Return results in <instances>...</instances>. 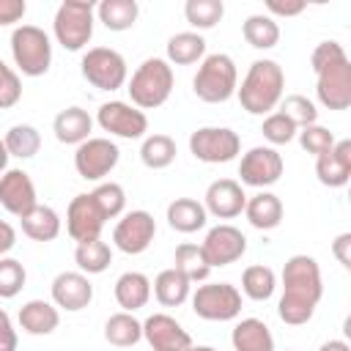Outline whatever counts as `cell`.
Wrapping results in <instances>:
<instances>
[{"label":"cell","mask_w":351,"mask_h":351,"mask_svg":"<svg viewBox=\"0 0 351 351\" xmlns=\"http://www.w3.org/2000/svg\"><path fill=\"white\" fill-rule=\"evenodd\" d=\"M324 296L321 266L313 255H291L282 266V296L277 304V315L288 326H302L313 318L318 302Z\"/></svg>","instance_id":"1"},{"label":"cell","mask_w":351,"mask_h":351,"mask_svg":"<svg viewBox=\"0 0 351 351\" xmlns=\"http://www.w3.org/2000/svg\"><path fill=\"white\" fill-rule=\"evenodd\" d=\"M310 66L315 74V96L326 110H348L351 107V60L340 41H321Z\"/></svg>","instance_id":"2"},{"label":"cell","mask_w":351,"mask_h":351,"mask_svg":"<svg viewBox=\"0 0 351 351\" xmlns=\"http://www.w3.org/2000/svg\"><path fill=\"white\" fill-rule=\"evenodd\" d=\"M285 93V71L277 60L271 58H261L252 60V66L247 69L241 85L236 88V96L241 101V107L250 115H269L280 107Z\"/></svg>","instance_id":"3"},{"label":"cell","mask_w":351,"mask_h":351,"mask_svg":"<svg viewBox=\"0 0 351 351\" xmlns=\"http://www.w3.org/2000/svg\"><path fill=\"white\" fill-rule=\"evenodd\" d=\"M173 82L176 74L165 58H145L129 80V104H134L137 110H156L170 99Z\"/></svg>","instance_id":"4"},{"label":"cell","mask_w":351,"mask_h":351,"mask_svg":"<svg viewBox=\"0 0 351 351\" xmlns=\"http://www.w3.org/2000/svg\"><path fill=\"white\" fill-rule=\"evenodd\" d=\"M239 88V69L230 55L214 52L206 55L197 66V74L192 80V90L206 104H222L228 101Z\"/></svg>","instance_id":"5"},{"label":"cell","mask_w":351,"mask_h":351,"mask_svg":"<svg viewBox=\"0 0 351 351\" xmlns=\"http://www.w3.org/2000/svg\"><path fill=\"white\" fill-rule=\"evenodd\" d=\"M96 5L90 0H63L52 19V33L58 44L69 52H80L93 38Z\"/></svg>","instance_id":"6"},{"label":"cell","mask_w":351,"mask_h":351,"mask_svg":"<svg viewBox=\"0 0 351 351\" xmlns=\"http://www.w3.org/2000/svg\"><path fill=\"white\" fill-rule=\"evenodd\" d=\"M11 58L19 74L41 77L49 71L52 63V41L36 25H19L11 33Z\"/></svg>","instance_id":"7"},{"label":"cell","mask_w":351,"mask_h":351,"mask_svg":"<svg viewBox=\"0 0 351 351\" xmlns=\"http://www.w3.org/2000/svg\"><path fill=\"white\" fill-rule=\"evenodd\" d=\"M80 71L99 90H118V88H123V82L129 77L123 55L118 49H110V47L88 49L80 60Z\"/></svg>","instance_id":"8"},{"label":"cell","mask_w":351,"mask_h":351,"mask_svg":"<svg viewBox=\"0 0 351 351\" xmlns=\"http://www.w3.org/2000/svg\"><path fill=\"white\" fill-rule=\"evenodd\" d=\"M189 151L197 162L225 165L239 156L241 137L228 126H200L189 134Z\"/></svg>","instance_id":"9"},{"label":"cell","mask_w":351,"mask_h":351,"mask_svg":"<svg viewBox=\"0 0 351 351\" xmlns=\"http://www.w3.org/2000/svg\"><path fill=\"white\" fill-rule=\"evenodd\" d=\"M192 310L203 321H233L241 313V291L230 282H206L192 293Z\"/></svg>","instance_id":"10"},{"label":"cell","mask_w":351,"mask_h":351,"mask_svg":"<svg viewBox=\"0 0 351 351\" xmlns=\"http://www.w3.org/2000/svg\"><path fill=\"white\" fill-rule=\"evenodd\" d=\"M118 159L121 151L110 137H88L74 151V170L85 181H101L115 170Z\"/></svg>","instance_id":"11"},{"label":"cell","mask_w":351,"mask_h":351,"mask_svg":"<svg viewBox=\"0 0 351 351\" xmlns=\"http://www.w3.org/2000/svg\"><path fill=\"white\" fill-rule=\"evenodd\" d=\"M96 123L101 132L123 140H140L148 132V115L129 101H104L96 112Z\"/></svg>","instance_id":"12"},{"label":"cell","mask_w":351,"mask_h":351,"mask_svg":"<svg viewBox=\"0 0 351 351\" xmlns=\"http://www.w3.org/2000/svg\"><path fill=\"white\" fill-rule=\"evenodd\" d=\"M154 236H156V222H154V214H148L145 208L121 214V219L112 228V244L126 255L145 252L154 244Z\"/></svg>","instance_id":"13"},{"label":"cell","mask_w":351,"mask_h":351,"mask_svg":"<svg viewBox=\"0 0 351 351\" xmlns=\"http://www.w3.org/2000/svg\"><path fill=\"white\" fill-rule=\"evenodd\" d=\"M285 165H282V156L277 148L271 145H255L250 148L241 162H239V176H241V184L247 186H255V189H266L271 184L280 181Z\"/></svg>","instance_id":"14"},{"label":"cell","mask_w":351,"mask_h":351,"mask_svg":"<svg viewBox=\"0 0 351 351\" xmlns=\"http://www.w3.org/2000/svg\"><path fill=\"white\" fill-rule=\"evenodd\" d=\"M200 250H203L206 263H208L211 269L230 266V263H236V261L247 252V236H244L236 225L222 222V225H214V228L206 233Z\"/></svg>","instance_id":"15"},{"label":"cell","mask_w":351,"mask_h":351,"mask_svg":"<svg viewBox=\"0 0 351 351\" xmlns=\"http://www.w3.org/2000/svg\"><path fill=\"white\" fill-rule=\"evenodd\" d=\"M0 206L14 214L16 219L27 217L36 206H38V195H36V184L33 178L19 170V167H11L0 176Z\"/></svg>","instance_id":"16"},{"label":"cell","mask_w":351,"mask_h":351,"mask_svg":"<svg viewBox=\"0 0 351 351\" xmlns=\"http://www.w3.org/2000/svg\"><path fill=\"white\" fill-rule=\"evenodd\" d=\"M104 214L99 211L96 200L90 197V192L71 197L69 208H66V230L69 236L80 244V241H90V239H101L104 230Z\"/></svg>","instance_id":"17"},{"label":"cell","mask_w":351,"mask_h":351,"mask_svg":"<svg viewBox=\"0 0 351 351\" xmlns=\"http://www.w3.org/2000/svg\"><path fill=\"white\" fill-rule=\"evenodd\" d=\"M143 337L154 351H186L192 335L167 313H154L143 321Z\"/></svg>","instance_id":"18"},{"label":"cell","mask_w":351,"mask_h":351,"mask_svg":"<svg viewBox=\"0 0 351 351\" xmlns=\"http://www.w3.org/2000/svg\"><path fill=\"white\" fill-rule=\"evenodd\" d=\"M93 302V285L82 271H60L52 280V304L66 313H80Z\"/></svg>","instance_id":"19"},{"label":"cell","mask_w":351,"mask_h":351,"mask_svg":"<svg viewBox=\"0 0 351 351\" xmlns=\"http://www.w3.org/2000/svg\"><path fill=\"white\" fill-rule=\"evenodd\" d=\"M244 203H247V195L241 189L239 181L233 178H217L208 184L206 195H203V208L206 214L217 217V219H233L244 211Z\"/></svg>","instance_id":"20"},{"label":"cell","mask_w":351,"mask_h":351,"mask_svg":"<svg viewBox=\"0 0 351 351\" xmlns=\"http://www.w3.org/2000/svg\"><path fill=\"white\" fill-rule=\"evenodd\" d=\"M315 176L324 186L340 189L351 181V140H335V145L315 156Z\"/></svg>","instance_id":"21"},{"label":"cell","mask_w":351,"mask_h":351,"mask_svg":"<svg viewBox=\"0 0 351 351\" xmlns=\"http://www.w3.org/2000/svg\"><path fill=\"white\" fill-rule=\"evenodd\" d=\"M52 132H55L58 143H63V145H80V143H85L90 137L93 118L82 107H66V110H60L55 115Z\"/></svg>","instance_id":"22"},{"label":"cell","mask_w":351,"mask_h":351,"mask_svg":"<svg viewBox=\"0 0 351 351\" xmlns=\"http://www.w3.org/2000/svg\"><path fill=\"white\" fill-rule=\"evenodd\" d=\"M282 214H285L282 200L274 192H266V189L247 197V203H244V217L258 230H274L282 222Z\"/></svg>","instance_id":"23"},{"label":"cell","mask_w":351,"mask_h":351,"mask_svg":"<svg viewBox=\"0 0 351 351\" xmlns=\"http://www.w3.org/2000/svg\"><path fill=\"white\" fill-rule=\"evenodd\" d=\"M60 324V310L47 299H30L19 307V326L27 335H52Z\"/></svg>","instance_id":"24"},{"label":"cell","mask_w":351,"mask_h":351,"mask_svg":"<svg viewBox=\"0 0 351 351\" xmlns=\"http://www.w3.org/2000/svg\"><path fill=\"white\" fill-rule=\"evenodd\" d=\"M151 299V280L143 271H123L115 280V302L123 313H134L145 307Z\"/></svg>","instance_id":"25"},{"label":"cell","mask_w":351,"mask_h":351,"mask_svg":"<svg viewBox=\"0 0 351 351\" xmlns=\"http://www.w3.org/2000/svg\"><path fill=\"white\" fill-rule=\"evenodd\" d=\"M233 351H274V335L261 318H241L230 332Z\"/></svg>","instance_id":"26"},{"label":"cell","mask_w":351,"mask_h":351,"mask_svg":"<svg viewBox=\"0 0 351 351\" xmlns=\"http://www.w3.org/2000/svg\"><path fill=\"white\" fill-rule=\"evenodd\" d=\"M206 222H208V214L203 203L195 197H176L167 206V225L178 233H197L200 228H206Z\"/></svg>","instance_id":"27"},{"label":"cell","mask_w":351,"mask_h":351,"mask_svg":"<svg viewBox=\"0 0 351 351\" xmlns=\"http://www.w3.org/2000/svg\"><path fill=\"white\" fill-rule=\"evenodd\" d=\"M151 291H154V296H156V302H159L162 307H178V304H184V302L189 299L192 282H189L181 271H176V269L170 266V269H165V271H159V274L154 277Z\"/></svg>","instance_id":"28"},{"label":"cell","mask_w":351,"mask_h":351,"mask_svg":"<svg viewBox=\"0 0 351 351\" xmlns=\"http://www.w3.org/2000/svg\"><path fill=\"white\" fill-rule=\"evenodd\" d=\"M165 52H167L165 60L170 66H192V63H200L206 58V38L195 30H184V33L170 36Z\"/></svg>","instance_id":"29"},{"label":"cell","mask_w":351,"mask_h":351,"mask_svg":"<svg viewBox=\"0 0 351 351\" xmlns=\"http://www.w3.org/2000/svg\"><path fill=\"white\" fill-rule=\"evenodd\" d=\"M140 16V5L137 0H101L96 5V19L112 30V33H123L129 30Z\"/></svg>","instance_id":"30"},{"label":"cell","mask_w":351,"mask_h":351,"mask_svg":"<svg viewBox=\"0 0 351 351\" xmlns=\"http://www.w3.org/2000/svg\"><path fill=\"white\" fill-rule=\"evenodd\" d=\"M22 222V233L27 236V239H33V241H52V239H58V233H60V217H58V211L52 208V206H36L27 217H22L19 219Z\"/></svg>","instance_id":"31"},{"label":"cell","mask_w":351,"mask_h":351,"mask_svg":"<svg viewBox=\"0 0 351 351\" xmlns=\"http://www.w3.org/2000/svg\"><path fill=\"white\" fill-rule=\"evenodd\" d=\"M104 340L110 346H118V348H129V346H137L143 340V324L132 315V313H112L104 324Z\"/></svg>","instance_id":"32"},{"label":"cell","mask_w":351,"mask_h":351,"mask_svg":"<svg viewBox=\"0 0 351 351\" xmlns=\"http://www.w3.org/2000/svg\"><path fill=\"white\" fill-rule=\"evenodd\" d=\"M241 33H244V41L255 49H271L280 41V25L269 14H250L241 25Z\"/></svg>","instance_id":"33"},{"label":"cell","mask_w":351,"mask_h":351,"mask_svg":"<svg viewBox=\"0 0 351 351\" xmlns=\"http://www.w3.org/2000/svg\"><path fill=\"white\" fill-rule=\"evenodd\" d=\"M176 140L170 134H145L140 145V162L148 170H165L176 162Z\"/></svg>","instance_id":"34"},{"label":"cell","mask_w":351,"mask_h":351,"mask_svg":"<svg viewBox=\"0 0 351 351\" xmlns=\"http://www.w3.org/2000/svg\"><path fill=\"white\" fill-rule=\"evenodd\" d=\"M74 263L82 274H101L110 269L112 263V250L107 241L101 239H90V241H80L74 250Z\"/></svg>","instance_id":"35"},{"label":"cell","mask_w":351,"mask_h":351,"mask_svg":"<svg viewBox=\"0 0 351 351\" xmlns=\"http://www.w3.org/2000/svg\"><path fill=\"white\" fill-rule=\"evenodd\" d=\"M173 269L181 271L189 282H203L211 274V266L206 263V255L200 250V244L184 241L176 247V258H173Z\"/></svg>","instance_id":"36"},{"label":"cell","mask_w":351,"mask_h":351,"mask_svg":"<svg viewBox=\"0 0 351 351\" xmlns=\"http://www.w3.org/2000/svg\"><path fill=\"white\" fill-rule=\"evenodd\" d=\"M3 143H5L8 156L33 159V156L38 154V148H41V134H38V129L30 126V123H16V126H11V129L5 132Z\"/></svg>","instance_id":"37"},{"label":"cell","mask_w":351,"mask_h":351,"mask_svg":"<svg viewBox=\"0 0 351 351\" xmlns=\"http://www.w3.org/2000/svg\"><path fill=\"white\" fill-rule=\"evenodd\" d=\"M274 288H277V274H274V269L261 266V263L244 269V274H241V291H244V296H250L252 302H266V299H271Z\"/></svg>","instance_id":"38"},{"label":"cell","mask_w":351,"mask_h":351,"mask_svg":"<svg viewBox=\"0 0 351 351\" xmlns=\"http://www.w3.org/2000/svg\"><path fill=\"white\" fill-rule=\"evenodd\" d=\"M184 16L195 27V33L197 30H211V27H217V22H222L225 3L222 0H186L184 3Z\"/></svg>","instance_id":"39"},{"label":"cell","mask_w":351,"mask_h":351,"mask_svg":"<svg viewBox=\"0 0 351 351\" xmlns=\"http://www.w3.org/2000/svg\"><path fill=\"white\" fill-rule=\"evenodd\" d=\"M90 197L96 200V206L104 214V219H115L126 208V192L115 181H99V186L90 192Z\"/></svg>","instance_id":"40"},{"label":"cell","mask_w":351,"mask_h":351,"mask_svg":"<svg viewBox=\"0 0 351 351\" xmlns=\"http://www.w3.org/2000/svg\"><path fill=\"white\" fill-rule=\"evenodd\" d=\"M280 112H282L285 118H291V121L296 123V129L313 126V123L318 121V110H315V104H313L307 96H302V93H291V96H285V99L280 101Z\"/></svg>","instance_id":"41"},{"label":"cell","mask_w":351,"mask_h":351,"mask_svg":"<svg viewBox=\"0 0 351 351\" xmlns=\"http://www.w3.org/2000/svg\"><path fill=\"white\" fill-rule=\"evenodd\" d=\"M261 132H263V137L271 143V148L274 145H288L293 137H296V123L291 121V118H285L280 110H274V112H269L266 118H263V126H261Z\"/></svg>","instance_id":"42"},{"label":"cell","mask_w":351,"mask_h":351,"mask_svg":"<svg viewBox=\"0 0 351 351\" xmlns=\"http://www.w3.org/2000/svg\"><path fill=\"white\" fill-rule=\"evenodd\" d=\"M25 266L16 258H0V299H14L25 288Z\"/></svg>","instance_id":"43"},{"label":"cell","mask_w":351,"mask_h":351,"mask_svg":"<svg viewBox=\"0 0 351 351\" xmlns=\"http://www.w3.org/2000/svg\"><path fill=\"white\" fill-rule=\"evenodd\" d=\"M296 137H299V145H302L307 154H313V156H321V154H326V151L335 145V134H332L326 126H318V123L299 129Z\"/></svg>","instance_id":"44"},{"label":"cell","mask_w":351,"mask_h":351,"mask_svg":"<svg viewBox=\"0 0 351 351\" xmlns=\"http://www.w3.org/2000/svg\"><path fill=\"white\" fill-rule=\"evenodd\" d=\"M22 99V80L19 74L0 60V110H11Z\"/></svg>","instance_id":"45"},{"label":"cell","mask_w":351,"mask_h":351,"mask_svg":"<svg viewBox=\"0 0 351 351\" xmlns=\"http://www.w3.org/2000/svg\"><path fill=\"white\" fill-rule=\"evenodd\" d=\"M25 14H27V3L25 0H0V27L22 22Z\"/></svg>","instance_id":"46"},{"label":"cell","mask_w":351,"mask_h":351,"mask_svg":"<svg viewBox=\"0 0 351 351\" xmlns=\"http://www.w3.org/2000/svg\"><path fill=\"white\" fill-rule=\"evenodd\" d=\"M332 255L337 258V263L343 269H351V233H340L335 241H332Z\"/></svg>","instance_id":"47"},{"label":"cell","mask_w":351,"mask_h":351,"mask_svg":"<svg viewBox=\"0 0 351 351\" xmlns=\"http://www.w3.org/2000/svg\"><path fill=\"white\" fill-rule=\"evenodd\" d=\"M0 351H16V329L5 310H0Z\"/></svg>","instance_id":"48"},{"label":"cell","mask_w":351,"mask_h":351,"mask_svg":"<svg viewBox=\"0 0 351 351\" xmlns=\"http://www.w3.org/2000/svg\"><path fill=\"white\" fill-rule=\"evenodd\" d=\"M266 8H269V16H271V14H274V16H299V14L307 8V3H302V0H296V3L269 0V3H266Z\"/></svg>","instance_id":"49"},{"label":"cell","mask_w":351,"mask_h":351,"mask_svg":"<svg viewBox=\"0 0 351 351\" xmlns=\"http://www.w3.org/2000/svg\"><path fill=\"white\" fill-rule=\"evenodd\" d=\"M16 244V230L11 222L0 219V258H5V252H11Z\"/></svg>","instance_id":"50"},{"label":"cell","mask_w":351,"mask_h":351,"mask_svg":"<svg viewBox=\"0 0 351 351\" xmlns=\"http://www.w3.org/2000/svg\"><path fill=\"white\" fill-rule=\"evenodd\" d=\"M318 351H351V346L346 340H326Z\"/></svg>","instance_id":"51"},{"label":"cell","mask_w":351,"mask_h":351,"mask_svg":"<svg viewBox=\"0 0 351 351\" xmlns=\"http://www.w3.org/2000/svg\"><path fill=\"white\" fill-rule=\"evenodd\" d=\"M8 170V151H5V143H3V137H0V176Z\"/></svg>","instance_id":"52"},{"label":"cell","mask_w":351,"mask_h":351,"mask_svg":"<svg viewBox=\"0 0 351 351\" xmlns=\"http://www.w3.org/2000/svg\"><path fill=\"white\" fill-rule=\"evenodd\" d=\"M186 351H217V348H211V346H195V343H192Z\"/></svg>","instance_id":"53"},{"label":"cell","mask_w":351,"mask_h":351,"mask_svg":"<svg viewBox=\"0 0 351 351\" xmlns=\"http://www.w3.org/2000/svg\"><path fill=\"white\" fill-rule=\"evenodd\" d=\"M285 351H296V348H285Z\"/></svg>","instance_id":"54"}]
</instances>
